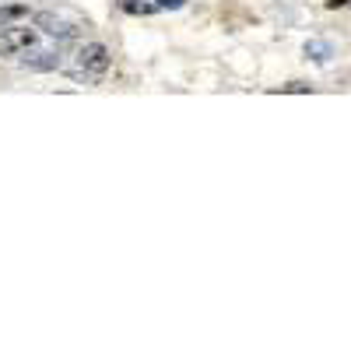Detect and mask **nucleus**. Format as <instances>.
Listing matches in <instances>:
<instances>
[{
  "mask_svg": "<svg viewBox=\"0 0 351 351\" xmlns=\"http://www.w3.org/2000/svg\"><path fill=\"white\" fill-rule=\"evenodd\" d=\"M36 28H43L46 36H56V39H74L77 36V21H67L64 14H53V11H39L36 14Z\"/></svg>",
  "mask_w": 351,
  "mask_h": 351,
  "instance_id": "7ed1b4c3",
  "label": "nucleus"
},
{
  "mask_svg": "<svg viewBox=\"0 0 351 351\" xmlns=\"http://www.w3.org/2000/svg\"><path fill=\"white\" fill-rule=\"evenodd\" d=\"M109 67H112V53L102 43H84L77 49V67L71 71V77L74 81H84V84H95Z\"/></svg>",
  "mask_w": 351,
  "mask_h": 351,
  "instance_id": "f257e3e1",
  "label": "nucleus"
},
{
  "mask_svg": "<svg viewBox=\"0 0 351 351\" xmlns=\"http://www.w3.org/2000/svg\"><path fill=\"white\" fill-rule=\"evenodd\" d=\"M344 4H351V0H327V8H344Z\"/></svg>",
  "mask_w": 351,
  "mask_h": 351,
  "instance_id": "9d476101",
  "label": "nucleus"
},
{
  "mask_svg": "<svg viewBox=\"0 0 351 351\" xmlns=\"http://www.w3.org/2000/svg\"><path fill=\"white\" fill-rule=\"evenodd\" d=\"M306 56H313L316 64H327L330 56H334V46L324 43V39H309V43H306Z\"/></svg>",
  "mask_w": 351,
  "mask_h": 351,
  "instance_id": "39448f33",
  "label": "nucleus"
},
{
  "mask_svg": "<svg viewBox=\"0 0 351 351\" xmlns=\"http://www.w3.org/2000/svg\"><path fill=\"white\" fill-rule=\"evenodd\" d=\"M36 46V28L28 25H0V56H18Z\"/></svg>",
  "mask_w": 351,
  "mask_h": 351,
  "instance_id": "f03ea898",
  "label": "nucleus"
},
{
  "mask_svg": "<svg viewBox=\"0 0 351 351\" xmlns=\"http://www.w3.org/2000/svg\"><path fill=\"white\" fill-rule=\"evenodd\" d=\"M123 4V11H130V14H155L158 8L155 4H137V0H120Z\"/></svg>",
  "mask_w": 351,
  "mask_h": 351,
  "instance_id": "423d86ee",
  "label": "nucleus"
},
{
  "mask_svg": "<svg viewBox=\"0 0 351 351\" xmlns=\"http://www.w3.org/2000/svg\"><path fill=\"white\" fill-rule=\"evenodd\" d=\"M281 92H291V95H309V92H313V84H306V81H288V84H281Z\"/></svg>",
  "mask_w": 351,
  "mask_h": 351,
  "instance_id": "0eeeda50",
  "label": "nucleus"
},
{
  "mask_svg": "<svg viewBox=\"0 0 351 351\" xmlns=\"http://www.w3.org/2000/svg\"><path fill=\"white\" fill-rule=\"evenodd\" d=\"M25 67H32V71H56V67H60V53L39 49V53H32V56L25 60Z\"/></svg>",
  "mask_w": 351,
  "mask_h": 351,
  "instance_id": "20e7f679",
  "label": "nucleus"
},
{
  "mask_svg": "<svg viewBox=\"0 0 351 351\" xmlns=\"http://www.w3.org/2000/svg\"><path fill=\"white\" fill-rule=\"evenodd\" d=\"M25 14H28V8H21V4L4 8V11H0V25H4V21H14V18H25Z\"/></svg>",
  "mask_w": 351,
  "mask_h": 351,
  "instance_id": "6e6552de",
  "label": "nucleus"
},
{
  "mask_svg": "<svg viewBox=\"0 0 351 351\" xmlns=\"http://www.w3.org/2000/svg\"><path fill=\"white\" fill-rule=\"evenodd\" d=\"M183 4H186V0H155V8H158V11H180Z\"/></svg>",
  "mask_w": 351,
  "mask_h": 351,
  "instance_id": "1a4fd4ad",
  "label": "nucleus"
}]
</instances>
